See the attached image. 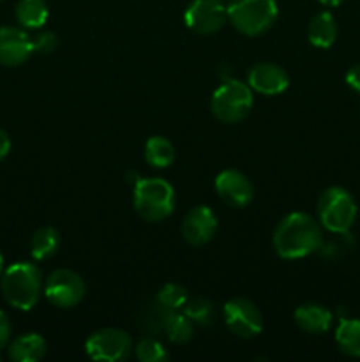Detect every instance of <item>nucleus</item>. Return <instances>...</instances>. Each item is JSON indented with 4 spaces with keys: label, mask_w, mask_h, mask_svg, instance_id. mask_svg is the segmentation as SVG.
<instances>
[{
    "label": "nucleus",
    "mask_w": 360,
    "mask_h": 362,
    "mask_svg": "<svg viewBox=\"0 0 360 362\" xmlns=\"http://www.w3.org/2000/svg\"><path fill=\"white\" fill-rule=\"evenodd\" d=\"M187 299H189V296H187V290L182 285L166 283L164 286L159 288L157 296H155V304L166 311H180Z\"/></svg>",
    "instance_id": "obj_23"
},
{
    "label": "nucleus",
    "mask_w": 360,
    "mask_h": 362,
    "mask_svg": "<svg viewBox=\"0 0 360 362\" xmlns=\"http://www.w3.org/2000/svg\"><path fill=\"white\" fill-rule=\"evenodd\" d=\"M134 356L141 362H164L168 361L169 354L159 339L152 336H143L133 349Z\"/></svg>",
    "instance_id": "obj_24"
},
{
    "label": "nucleus",
    "mask_w": 360,
    "mask_h": 362,
    "mask_svg": "<svg viewBox=\"0 0 360 362\" xmlns=\"http://www.w3.org/2000/svg\"><path fill=\"white\" fill-rule=\"evenodd\" d=\"M42 292L53 306L60 310H69L83 300L87 286L78 272L71 269H56L46 278Z\"/></svg>",
    "instance_id": "obj_8"
},
{
    "label": "nucleus",
    "mask_w": 360,
    "mask_h": 362,
    "mask_svg": "<svg viewBox=\"0 0 360 362\" xmlns=\"http://www.w3.org/2000/svg\"><path fill=\"white\" fill-rule=\"evenodd\" d=\"M184 240L191 246H205L214 239L217 232V216L207 205L193 207L182 219L180 226Z\"/></svg>",
    "instance_id": "obj_11"
},
{
    "label": "nucleus",
    "mask_w": 360,
    "mask_h": 362,
    "mask_svg": "<svg viewBox=\"0 0 360 362\" xmlns=\"http://www.w3.org/2000/svg\"><path fill=\"white\" fill-rule=\"evenodd\" d=\"M145 161L154 168H168L175 161V148L164 136H150L145 144Z\"/></svg>",
    "instance_id": "obj_22"
},
{
    "label": "nucleus",
    "mask_w": 360,
    "mask_h": 362,
    "mask_svg": "<svg viewBox=\"0 0 360 362\" xmlns=\"http://www.w3.org/2000/svg\"><path fill=\"white\" fill-rule=\"evenodd\" d=\"M133 338L127 331L119 327H104L92 332L85 341V352L92 361L120 362L133 352Z\"/></svg>",
    "instance_id": "obj_7"
},
{
    "label": "nucleus",
    "mask_w": 360,
    "mask_h": 362,
    "mask_svg": "<svg viewBox=\"0 0 360 362\" xmlns=\"http://www.w3.org/2000/svg\"><path fill=\"white\" fill-rule=\"evenodd\" d=\"M293 320H295L296 327L307 334H325L330 331L334 317L321 304L306 303L296 308L293 313Z\"/></svg>",
    "instance_id": "obj_15"
},
{
    "label": "nucleus",
    "mask_w": 360,
    "mask_h": 362,
    "mask_svg": "<svg viewBox=\"0 0 360 362\" xmlns=\"http://www.w3.org/2000/svg\"><path fill=\"white\" fill-rule=\"evenodd\" d=\"M226 9L233 28L247 37H258L270 30L279 16L275 0H233Z\"/></svg>",
    "instance_id": "obj_5"
},
{
    "label": "nucleus",
    "mask_w": 360,
    "mask_h": 362,
    "mask_svg": "<svg viewBox=\"0 0 360 362\" xmlns=\"http://www.w3.org/2000/svg\"><path fill=\"white\" fill-rule=\"evenodd\" d=\"M224 322L232 334L240 339H253L263 331V315L253 300L233 297L224 304Z\"/></svg>",
    "instance_id": "obj_9"
},
{
    "label": "nucleus",
    "mask_w": 360,
    "mask_h": 362,
    "mask_svg": "<svg viewBox=\"0 0 360 362\" xmlns=\"http://www.w3.org/2000/svg\"><path fill=\"white\" fill-rule=\"evenodd\" d=\"M2 297L9 306L30 311L42 292V272L30 262H16L0 276Z\"/></svg>",
    "instance_id": "obj_2"
},
{
    "label": "nucleus",
    "mask_w": 360,
    "mask_h": 362,
    "mask_svg": "<svg viewBox=\"0 0 360 362\" xmlns=\"http://www.w3.org/2000/svg\"><path fill=\"white\" fill-rule=\"evenodd\" d=\"M253 88L242 80L228 78L214 90L210 99L212 113L224 124H239L253 108Z\"/></svg>",
    "instance_id": "obj_6"
},
{
    "label": "nucleus",
    "mask_w": 360,
    "mask_h": 362,
    "mask_svg": "<svg viewBox=\"0 0 360 362\" xmlns=\"http://www.w3.org/2000/svg\"><path fill=\"white\" fill-rule=\"evenodd\" d=\"M60 233L53 226H42L32 235L30 253L34 260H48L59 251Z\"/></svg>",
    "instance_id": "obj_20"
},
{
    "label": "nucleus",
    "mask_w": 360,
    "mask_h": 362,
    "mask_svg": "<svg viewBox=\"0 0 360 362\" xmlns=\"http://www.w3.org/2000/svg\"><path fill=\"white\" fill-rule=\"evenodd\" d=\"M184 21L194 34L210 35L224 27L228 21V9L221 0H193L186 7Z\"/></svg>",
    "instance_id": "obj_10"
},
{
    "label": "nucleus",
    "mask_w": 360,
    "mask_h": 362,
    "mask_svg": "<svg viewBox=\"0 0 360 362\" xmlns=\"http://www.w3.org/2000/svg\"><path fill=\"white\" fill-rule=\"evenodd\" d=\"M316 212L321 228L344 235L355 225L359 209H356V202L349 191L341 186H332L321 193Z\"/></svg>",
    "instance_id": "obj_4"
},
{
    "label": "nucleus",
    "mask_w": 360,
    "mask_h": 362,
    "mask_svg": "<svg viewBox=\"0 0 360 362\" xmlns=\"http://www.w3.org/2000/svg\"><path fill=\"white\" fill-rule=\"evenodd\" d=\"M164 332L175 345H186L194 336V322L184 311H172L164 320Z\"/></svg>",
    "instance_id": "obj_21"
},
{
    "label": "nucleus",
    "mask_w": 360,
    "mask_h": 362,
    "mask_svg": "<svg viewBox=\"0 0 360 362\" xmlns=\"http://www.w3.org/2000/svg\"><path fill=\"white\" fill-rule=\"evenodd\" d=\"M215 193L217 197L224 202L226 205L235 209H242L251 204L254 197L253 182L244 175L239 170H222L217 177H215Z\"/></svg>",
    "instance_id": "obj_12"
},
{
    "label": "nucleus",
    "mask_w": 360,
    "mask_h": 362,
    "mask_svg": "<svg viewBox=\"0 0 360 362\" xmlns=\"http://www.w3.org/2000/svg\"><path fill=\"white\" fill-rule=\"evenodd\" d=\"M32 45H34V52L48 55V53L55 52L56 45H59V39H56V35L53 32H41V34H37L32 39Z\"/></svg>",
    "instance_id": "obj_26"
},
{
    "label": "nucleus",
    "mask_w": 360,
    "mask_h": 362,
    "mask_svg": "<svg viewBox=\"0 0 360 362\" xmlns=\"http://www.w3.org/2000/svg\"><path fill=\"white\" fill-rule=\"evenodd\" d=\"M346 85H348L352 90L359 92L360 94V64L349 67L348 73H346Z\"/></svg>",
    "instance_id": "obj_28"
},
{
    "label": "nucleus",
    "mask_w": 360,
    "mask_h": 362,
    "mask_svg": "<svg viewBox=\"0 0 360 362\" xmlns=\"http://www.w3.org/2000/svg\"><path fill=\"white\" fill-rule=\"evenodd\" d=\"M133 205L145 221L159 223L175 211V189L161 177H138L133 189Z\"/></svg>",
    "instance_id": "obj_3"
},
{
    "label": "nucleus",
    "mask_w": 360,
    "mask_h": 362,
    "mask_svg": "<svg viewBox=\"0 0 360 362\" xmlns=\"http://www.w3.org/2000/svg\"><path fill=\"white\" fill-rule=\"evenodd\" d=\"M337 21L328 11H321L307 27V39L316 48H330L337 39Z\"/></svg>",
    "instance_id": "obj_17"
},
{
    "label": "nucleus",
    "mask_w": 360,
    "mask_h": 362,
    "mask_svg": "<svg viewBox=\"0 0 360 362\" xmlns=\"http://www.w3.org/2000/svg\"><path fill=\"white\" fill-rule=\"evenodd\" d=\"M335 343L339 350L348 357L360 359V320L359 318H344L335 329Z\"/></svg>",
    "instance_id": "obj_19"
},
{
    "label": "nucleus",
    "mask_w": 360,
    "mask_h": 362,
    "mask_svg": "<svg viewBox=\"0 0 360 362\" xmlns=\"http://www.w3.org/2000/svg\"><path fill=\"white\" fill-rule=\"evenodd\" d=\"M323 244L320 221L306 212H292L275 226L272 246L277 257L284 260H299L316 253Z\"/></svg>",
    "instance_id": "obj_1"
},
{
    "label": "nucleus",
    "mask_w": 360,
    "mask_h": 362,
    "mask_svg": "<svg viewBox=\"0 0 360 362\" xmlns=\"http://www.w3.org/2000/svg\"><path fill=\"white\" fill-rule=\"evenodd\" d=\"M182 311L194 322V325H208L214 318V304L207 297H191L186 300Z\"/></svg>",
    "instance_id": "obj_25"
},
{
    "label": "nucleus",
    "mask_w": 360,
    "mask_h": 362,
    "mask_svg": "<svg viewBox=\"0 0 360 362\" xmlns=\"http://www.w3.org/2000/svg\"><path fill=\"white\" fill-rule=\"evenodd\" d=\"M318 2L323 4V6H327V7H337V6H341L344 0H318Z\"/></svg>",
    "instance_id": "obj_30"
},
{
    "label": "nucleus",
    "mask_w": 360,
    "mask_h": 362,
    "mask_svg": "<svg viewBox=\"0 0 360 362\" xmlns=\"http://www.w3.org/2000/svg\"><path fill=\"white\" fill-rule=\"evenodd\" d=\"M46 339L37 332H27L7 345V357L14 362H37L46 356Z\"/></svg>",
    "instance_id": "obj_16"
},
{
    "label": "nucleus",
    "mask_w": 360,
    "mask_h": 362,
    "mask_svg": "<svg viewBox=\"0 0 360 362\" xmlns=\"http://www.w3.org/2000/svg\"><path fill=\"white\" fill-rule=\"evenodd\" d=\"M11 332H13V327H11L9 318L4 311H0V350L9 345Z\"/></svg>",
    "instance_id": "obj_27"
},
{
    "label": "nucleus",
    "mask_w": 360,
    "mask_h": 362,
    "mask_svg": "<svg viewBox=\"0 0 360 362\" xmlns=\"http://www.w3.org/2000/svg\"><path fill=\"white\" fill-rule=\"evenodd\" d=\"M14 16L23 28H41L49 16L48 4L44 0H20Z\"/></svg>",
    "instance_id": "obj_18"
},
{
    "label": "nucleus",
    "mask_w": 360,
    "mask_h": 362,
    "mask_svg": "<svg viewBox=\"0 0 360 362\" xmlns=\"http://www.w3.org/2000/svg\"><path fill=\"white\" fill-rule=\"evenodd\" d=\"M2 271H4V257L2 253H0V276H2Z\"/></svg>",
    "instance_id": "obj_31"
},
{
    "label": "nucleus",
    "mask_w": 360,
    "mask_h": 362,
    "mask_svg": "<svg viewBox=\"0 0 360 362\" xmlns=\"http://www.w3.org/2000/svg\"><path fill=\"white\" fill-rule=\"evenodd\" d=\"M247 85L263 95H279L289 87V76L279 64L258 62L247 71Z\"/></svg>",
    "instance_id": "obj_13"
},
{
    "label": "nucleus",
    "mask_w": 360,
    "mask_h": 362,
    "mask_svg": "<svg viewBox=\"0 0 360 362\" xmlns=\"http://www.w3.org/2000/svg\"><path fill=\"white\" fill-rule=\"evenodd\" d=\"M11 152V138L4 129H0V161Z\"/></svg>",
    "instance_id": "obj_29"
},
{
    "label": "nucleus",
    "mask_w": 360,
    "mask_h": 362,
    "mask_svg": "<svg viewBox=\"0 0 360 362\" xmlns=\"http://www.w3.org/2000/svg\"><path fill=\"white\" fill-rule=\"evenodd\" d=\"M34 53L32 39L23 28L2 27L0 28V64L7 67L21 66Z\"/></svg>",
    "instance_id": "obj_14"
},
{
    "label": "nucleus",
    "mask_w": 360,
    "mask_h": 362,
    "mask_svg": "<svg viewBox=\"0 0 360 362\" xmlns=\"http://www.w3.org/2000/svg\"><path fill=\"white\" fill-rule=\"evenodd\" d=\"M221 2H222V0H221Z\"/></svg>",
    "instance_id": "obj_32"
}]
</instances>
